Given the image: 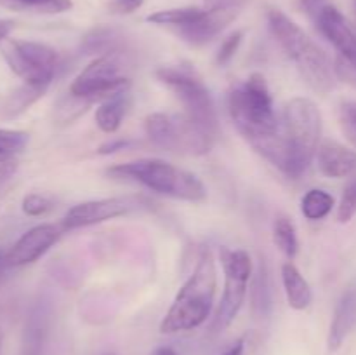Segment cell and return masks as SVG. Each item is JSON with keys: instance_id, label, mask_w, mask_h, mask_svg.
<instances>
[{"instance_id": "cell-1", "label": "cell", "mask_w": 356, "mask_h": 355, "mask_svg": "<svg viewBox=\"0 0 356 355\" xmlns=\"http://www.w3.org/2000/svg\"><path fill=\"white\" fill-rule=\"evenodd\" d=\"M268 24L275 40L294 63L309 89L318 94H329L336 86L337 75L325 51L282 10H268Z\"/></svg>"}, {"instance_id": "cell-2", "label": "cell", "mask_w": 356, "mask_h": 355, "mask_svg": "<svg viewBox=\"0 0 356 355\" xmlns=\"http://www.w3.org/2000/svg\"><path fill=\"white\" fill-rule=\"evenodd\" d=\"M218 289V267L211 249L202 251L193 274L174 298L160 322V333L174 334L202 326L211 315Z\"/></svg>"}, {"instance_id": "cell-3", "label": "cell", "mask_w": 356, "mask_h": 355, "mask_svg": "<svg viewBox=\"0 0 356 355\" xmlns=\"http://www.w3.org/2000/svg\"><path fill=\"white\" fill-rule=\"evenodd\" d=\"M106 174L113 180L132 181L155 194L186 202H202L207 197L205 184L193 173L160 159H141L110 167Z\"/></svg>"}, {"instance_id": "cell-4", "label": "cell", "mask_w": 356, "mask_h": 355, "mask_svg": "<svg viewBox=\"0 0 356 355\" xmlns=\"http://www.w3.org/2000/svg\"><path fill=\"white\" fill-rule=\"evenodd\" d=\"M228 111L249 145L280 131L270 87L261 73H252L229 90Z\"/></svg>"}, {"instance_id": "cell-5", "label": "cell", "mask_w": 356, "mask_h": 355, "mask_svg": "<svg viewBox=\"0 0 356 355\" xmlns=\"http://www.w3.org/2000/svg\"><path fill=\"white\" fill-rule=\"evenodd\" d=\"M280 131L291 155V180L306 173L316 157L322 138V115L309 97H292L285 104Z\"/></svg>"}, {"instance_id": "cell-6", "label": "cell", "mask_w": 356, "mask_h": 355, "mask_svg": "<svg viewBox=\"0 0 356 355\" xmlns=\"http://www.w3.org/2000/svg\"><path fill=\"white\" fill-rule=\"evenodd\" d=\"M149 141L165 152L181 155H205L214 146L216 138L195 124L186 113H152L145 120Z\"/></svg>"}, {"instance_id": "cell-7", "label": "cell", "mask_w": 356, "mask_h": 355, "mask_svg": "<svg viewBox=\"0 0 356 355\" xmlns=\"http://www.w3.org/2000/svg\"><path fill=\"white\" fill-rule=\"evenodd\" d=\"M156 79L169 87L183 103L184 113L200 125L204 131L218 138L219 118L214 100L200 77L188 66H160L155 72Z\"/></svg>"}, {"instance_id": "cell-8", "label": "cell", "mask_w": 356, "mask_h": 355, "mask_svg": "<svg viewBox=\"0 0 356 355\" xmlns=\"http://www.w3.org/2000/svg\"><path fill=\"white\" fill-rule=\"evenodd\" d=\"M129 87H131V79L127 75V66L120 56L117 52H104L75 77L70 86V93L94 103L129 90Z\"/></svg>"}, {"instance_id": "cell-9", "label": "cell", "mask_w": 356, "mask_h": 355, "mask_svg": "<svg viewBox=\"0 0 356 355\" xmlns=\"http://www.w3.org/2000/svg\"><path fill=\"white\" fill-rule=\"evenodd\" d=\"M221 265L225 271V291L212 320V333H222L236 319L247 298V285L252 277V260L243 249H221Z\"/></svg>"}, {"instance_id": "cell-10", "label": "cell", "mask_w": 356, "mask_h": 355, "mask_svg": "<svg viewBox=\"0 0 356 355\" xmlns=\"http://www.w3.org/2000/svg\"><path fill=\"white\" fill-rule=\"evenodd\" d=\"M0 52L9 68L26 84H49L54 79L59 56L54 47L42 42L14 40L0 42Z\"/></svg>"}, {"instance_id": "cell-11", "label": "cell", "mask_w": 356, "mask_h": 355, "mask_svg": "<svg viewBox=\"0 0 356 355\" xmlns=\"http://www.w3.org/2000/svg\"><path fill=\"white\" fill-rule=\"evenodd\" d=\"M318 28L339 52L336 59V75L356 87V30L334 6H322L316 13Z\"/></svg>"}, {"instance_id": "cell-12", "label": "cell", "mask_w": 356, "mask_h": 355, "mask_svg": "<svg viewBox=\"0 0 356 355\" xmlns=\"http://www.w3.org/2000/svg\"><path fill=\"white\" fill-rule=\"evenodd\" d=\"M139 198L136 197H110L87 200L70 209L63 218V230H76L97 225L108 219L120 218L139 207Z\"/></svg>"}, {"instance_id": "cell-13", "label": "cell", "mask_w": 356, "mask_h": 355, "mask_svg": "<svg viewBox=\"0 0 356 355\" xmlns=\"http://www.w3.org/2000/svg\"><path fill=\"white\" fill-rule=\"evenodd\" d=\"M63 232L65 230L61 225H52V223L33 226L26 233H23L13 246V249L7 253V265L24 267V265L35 263L58 242Z\"/></svg>"}, {"instance_id": "cell-14", "label": "cell", "mask_w": 356, "mask_h": 355, "mask_svg": "<svg viewBox=\"0 0 356 355\" xmlns=\"http://www.w3.org/2000/svg\"><path fill=\"white\" fill-rule=\"evenodd\" d=\"M240 10H242L240 7L226 6L204 7V14L197 21L186 24V26L176 28V31L184 42H188L193 47H200V45L214 40L222 30H226L228 24H232L236 19Z\"/></svg>"}, {"instance_id": "cell-15", "label": "cell", "mask_w": 356, "mask_h": 355, "mask_svg": "<svg viewBox=\"0 0 356 355\" xmlns=\"http://www.w3.org/2000/svg\"><path fill=\"white\" fill-rule=\"evenodd\" d=\"M318 169L327 178H348L356 173V150L325 139L316 150Z\"/></svg>"}, {"instance_id": "cell-16", "label": "cell", "mask_w": 356, "mask_h": 355, "mask_svg": "<svg viewBox=\"0 0 356 355\" xmlns=\"http://www.w3.org/2000/svg\"><path fill=\"white\" fill-rule=\"evenodd\" d=\"M356 329V287H350L344 291L341 299L337 301L336 312H334L332 322H330L329 345L330 352H336L343 347L351 333Z\"/></svg>"}, {"instance_id": "cell-17", "label": "cell", "mask_w": 356, "mask_h": 355, "mask_svg": "<svg viewBox=\"0 0 356 355\" xmlns=\"http://www.w3.org/2000/svg\"><path fill=\"white\" fill-rule=\"evenodd\" d=\"M131 106V96L129 90L118 93L108 100L101 101V104L96 110V124L106 134H113L120 129L122 120Z\"/></svg>"}, {"instance_id": "cell-18", "label": "cell", "mask_w": 356, "mask_h": 355, "mask_svg": "<svg viewBox=\"0 0 356 355\" xmlns=\"http://www.w3.org/2000/svg\"><path fill=\"white\" fill-rule=\"evenodd\" d=\"M282 282H284L285 296L289 305L294 310H306L313 301V291L308 281L301 275V271L292 263H285L282 267Z\"/></svg>"}, {"instance_id": "cell-19", "label": "cell", "mask_w": 356, "mask_h": 355, "mask_svg": "<svg viewBox=\"0 0 356 355\" xmlns=\"http://www.w3.org/2000/svg\"><path fill=\"white\" fill-rule=\"evenodd\" d=\"M49 89V84H26L17 87L16 90L10 93V96L7 97L6 104H3V115L7 118H14L17 115H21L23 111H26L28 108L33 103H37L42 96L45 94V90Z\"/></svg>"}, {"instance_id": "cell-20", "label": "cell", "mask_w": 356, "mask_h": 355, "mask_svg": "<svg viewBox=\"0 0 356 355\" xmlns=\"http://www.w3.org/2000/svg\"><path fill=\"white\" fill-rule=\"evenodd\" d=\"M202 14H204V7L190 6V7H179V9L156 10V13L149 14V16L146 17V21L153 24H160V26L181 28L193 23V21H197Z\"/></svg>"}, {"instance_id": "cell-21", "label": "cell", "mask_w": 356, "mask_h": 355, "mask_svg": "<svg viewBox=\"0 0 356 355\" xmlns=\"http://www.w3.org/2000/svg\"><path fill=\"white\" fill-rule=\"evenodd\" d=\"M250 296H252V312L254 315L264 319L270 315L271 310V289H270V277H268L266 265L261 261L259 268L256 271V278L252 282V289H250Z\"/></svg>"}, {"instance_id": "cell-22", "label": "cell", "mask_w": 356, "mask_h": 355, "mask_svg": "<svg viewBox=\"0 0 356 355\" xmlns=\"http://www.w3.org/2000/svg\"><path fill=\"white\" fill-rule=\"evenodd\" d=\"M334 204H336V200H334V197L329 191L320 190V188H312L302 197L301 211L305 218H308L309 221H318V219L327 218L330 214Z\"/></svg>"}, {"instance_id": "cell-23", "label": "cell", "mask_w": 356, "mask_h": 355, "mask_svg": "<svg viewBox=\"0 0 356 355\" xmlns=\"http://www.w3.org/2000/svg\"><path fill=\"white\" fill-rule=\"evenodd\" d=\"M273 240L277 244L278 249L292 260L296 258L299 251V240L298 233H296V226L291 218L287 216H278L273 223Z\"/></svg>"}, {"instance_id": "cell-24", "label": "cell", "mask_w": 356, "mask_h": 355, "mask_svg": "<svg viewBox=\"0 0 356 355\" xmlns=\"http://www.w3.org/2000/svg\"><path fill=\"white\" fill-rule=\"evenodd\" d=\"M17 10H31L40 14H61L72 10V0H16Z\"/></svg>"}, {"instance_id": "cell-25", "label": "cell", "mask_w": 356, "mask_h": 355, "mask_svg": "<svg viewBox=\"0 0 356 355\" xmlns=\"http://www.w3.org/2000/svg\"><path fill=\"white\" fill-rule=\"evenodd\" d=\"M30 141V134L16 129H0V157H13L23 152Z\"/></svg>"}, {"instance_id": "cell-26", "label": "cell", "mask_w": 356, "mask_h": 355, "mask_svg": "<svg viewBox=\"0 0 356 355\" xmlns=\"http://www.w3.org/2000/svg\"><path fill=\"white\" fill-rule=\"evenodd\" d=\"M356 216V176L348 181L344 187L343 197H341L339 205H337V221L350 223Z\"/></svg>"}, {"instance_id": "cell-27", "label": "cell", "mask_w": 356, "mask_h": 355, "mask_svg": "<svg viewBox=\"0 0 356 355\" xmlns=\"http://www.w3.org/2000/svg\"><path fill=\"white\" fill-rule=\"evenodd\" d=\"M339 125L348 141L356 148V101H343L339 106Z\"/></svg>"}, {"instance_id": "cell-28", "label": "cell", "mask_w": 356, "mask_h": 355, "mask_svg": "<svg viewBox=\"0 0 356 355\" xmlns=\"http://www.w3.org/2000/svg\"><path fill=\"white\" fill-rule=\"evenodd\" d=\"M242 40H243V30H236L233 31V33H229L228 37L221 42V45H219L218 54H216V63L221 66L228 65V63L235 58Z\"/></svg>"}, {"instance_id": "cell-29", "label": "cell", "mask_w": 356, "mask_h": 355, "mask_svg": "<svg viewBox=\"0 0 356 355\" xmlns=\"http://www.w3.org/2000/svg\"><path fill=\"white\" fill-rule=\"evenodd\" d=\"M54 207L51 198L44 194H28L23 198V211L28 216H44Z\"/></svg>"}, {"instance_id": "cell-30", "label": "cell", "mask_w": 356, "mask_h": 355, "mask_svg": "<svg viewBox=\"0 0 356 355\" xmlns=\"http://www.w3.org/2000/svg\"><path fill=\"white\" fill-rule=\"evenodd\" d=\"M145 3V0H110L108 2V10L117 16H125L132 14Z\"/></svg>"}, {"instance_id": "cell-31", "label": "cell", "mask_w": 356, "mask_h": 355, "mask_svg": "<svg viewBox=\"0 0 356 355\" xmlns=\"http://www.w3.org/2000/svg\"><path fill=\"white\" fill-rule=\"evenodd\" d=\"M129 145H131V141H127V139H113V141H108L104 143V145H101L97 153H99V155H110V153L118 152V150L127 148Z\"/></svg>"}, {"instance_id": "cell-32", "label": "cell", "mask_w": 356, "mask_h": 355, "mask_svg": "<svg viewBox=\"0 0 356 355\" xmlns=\"http://www.w3.org/2000/svg\"><path fill=\"white\" fill-rule=\"evenodd\" d=\"M17 169V162L13 157H0V181L13 176Z\"/></svg>"}, {"instance_id": "cell-33", "label": "cell", "mask_w": 356, "mask_h": 355, "mask_svg": "<svg viewBox=\"0 0 356 355\" xmlns=\"http://www.w3.org/2000/svg\"><path fill=\"white\" fill-rule=\"evenodd\" d=\"M245 3L247 0H204V7L226 6V7H240V9H243Z\"/></svg>"}, {"instance_id": "cell-34", "label": "cell", "mask_w": 356, "mask_h": 355, "mask_svg": "<svg viewBox=\"0 0 356 355\" xmlns=\"http://www.w3.org/2000/svg\"><path fill=\"white\" fill-rule=\"evenodd\" d=\"M14 24L13 21H7V19H0V42H3L6 38H9L10 31H13Z\"/></svg>"}, {"instance_id": "cell-35", "label": "cell", "mask_w": 356, "mask_h": 355, "mask_svg": "<svg viewBox=\"0 0 356 355\" xmlns=\"http://www.w3.org/2000/svg\"><path fill=\"white\" fill-rule=\"evenodd\" d=\"M243 352H245V343H243V340H238L228 352H225L222 355H243Z\"/></svg>"}, {"instance_id": "cell-36", "label": "cell", "mask_w": 356, "mask_h": 355, "mask_svg": "<svg viewBox=\"0 0 356 355\" xmlns=\"http://www.w3.org/2000/svg\"><path fill=\"white\" fill-rule=\"evenodd\" d=\"M149 355H177V354L170 347H159L155 348Z\"/></svg>"}, {"instance_id": "cell-37", "label": "cell", "mask_w": 356, "mask_h": 355, "mask_svg": "<svg viewBox=\"0 0 356 355\" xmlns=\"http://www.w3.org/2000/svg\"><path fill=\"white\" fill-rule=\"evenodd\" d=\"M0 6H2V7H7V9L17 10L16 0H0Z\"/></svg>"}, {"instance_id": "cell-38", "label": "cell", "mask_w": 356, "mask_h": 355, "mask_svg": "<svg viewBox=\"0 0 356 355\" xmlns=\"http://www.w3.org/2000/svg\"><path fill=\"white\" fill-rule=\"evenodd\" d=\"M6 265H7V258L3 256V254H2V251H0V277H2V274H3V268H6Z\"/></svg>"}, {"instance_id": "cell-39", "label": "cell", "mask_w": 356, "mask_h": 355, "mask_svg": "<svg viewBox=\"0 0 356 355\" xmlns=\"http://www.w3.org/2000/svg\"><path fill=\"white\" fill-rule=\"evenodd\" d=\"M0 348H2V333H0Z\"/></svg>"}, {"instance_id": "cell-40", "label": "cell", "mask_w": 356, "mask_h": 355, "mask_svg": "<svg viewBox=\"0 0 356 355\" xmlns=\"http://www.w3.org/2000/svg\"><path fill=\"white\" fill-rule=\"evenodd\" d=\"M355 7H356V0H355Z\"/></svg>"}]
</instances>
